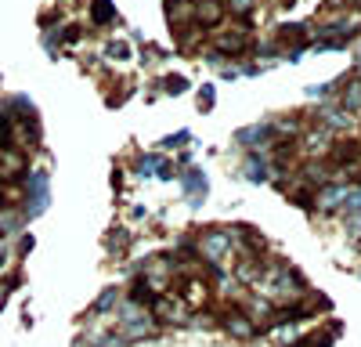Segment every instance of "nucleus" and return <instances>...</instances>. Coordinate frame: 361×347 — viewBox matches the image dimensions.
<instances>
[{
  "label": "nucleus",
  "instance_id": "obj_15",
  "mask_svg": "<svg viewBox=\"0 0 361 347\" xmlns=\"http://www.w3.org/2000/svg\"><path fill=\"white\" fill-rule=\"evenodd\" d=\"M112 300H116V289H105V293L98 297V304H94V311H105V308H112Z\"/></svg>",
  "mask_w": 361,
  "mask_h": 347
},
{
  "label": "nucleus",
  "instance_id": "obj_9",
  "mask_svg": "<svg viewBox=\"0 0 361 347\" xmlns=\"http://www.w3.org/2000/svg\"><path fill=\"white\" fill-rule=\"evenodd\" d=\"M217 47L221 51H231V54L243 51L246 47V33H224V37H217Z\"/></svg>",
  "mask_w": 361,
  "mask_h": 347
},
{
  "label": "nucleus",
  "instance_id": "obj_16",
  "mask_svg": "<svg viewBox=\"0 0 361 347\" xmlns=\"http://www.w3.org/2000/svg\"><path fill=\"white\" fill-rule=\"evenodd\" d=\"M188 138H192L188 130H177V134H173V138H166L163 145H166V149H173V145H180V141H188Z\"/></svg>",
  "mask_w": 361,
  "mask_h": 347
},
{
  "label": "nucleus",
  "instance_id": "obj_10",
  "mask_svg": "<svg viewBox=\"0 0 361 347\" xmlns=\"http://www.w3.org/2000/svg\"><path fill=\"white\" fill-rule=\"evenodd\" d=\"M246 178H250V181H264V178H267V163L257 159V156H250V159H246Z\"/></svg>",
  "mask_w": 361,
  "mask_h": 347
},
{
  "label": "nucleus",
  "instance_id": "obj_7",
  "mask_svg": "<svg viewBox=\"0 0 361 347\" xmlns=\"http://www.w3.org/2000/svg\"><path fill=\"white\" fill-rule=\"evenodd\" d=\"M221 15H224L221 0H202V4L195 8V18H199L202 25H217V22H221Z\"/></svg>",
  "mask_w": 361,
  "mask_h": 347
},
{
  "label": "nucleus",
  "instance_id": "obj_3",
  "mask_svg": "<svg viewBox=\"0 0 361 347\" xmlns=\"http://www.w3.org/2000/svg\"><path fill=\"white\" fill-rule=\"evenodd\" d=\"M47 199H51V192H47V174L44 170H37V174H29V217H37V214H44L47 210Z\"/></svg>",
  "mask_w": 361,
  "mask_h": 347
},
{
  "label": "nucleus",
  "instance_id": "obj_6",
  "mask_svg": "<svg viewBox=\"0 0 361 347\" xmlns=\"http://www.w3.org/2000/svg\"><path fill=\"white\" fill-rule=\"evenodd\" d=\"M271 134H275V127H271V123H257V127L238 130V134H235V141H238V145H246V149H257V145H264Z\"/></svg>",
  "mask_w": 361,
  "mask_h": 347
},
{
  "label": "nucleus",
  "instance_id": "obj_8",
  "mask_svg": "<svg viewBox=\"0 0 361 347\" xmlns=\"http://www.w3.org/2000/svg\"><path fill=\"white\" fill-rule=\"evenodd\" d=\"M314 199H318V207H322V210H333V207H340V202L347 199V188H343V185H336V188H325V192H318Z\"/></svg>",
  "mask_w": 361,
  "mask_h": 347
},
{
  "label": "nucleus",
  "instance_id": "obj_5",
  "mask_svg": "<svg viewBox=\"0 0 361 347\" xmlns=\"http://www.w3.org/2000/svg\"><path fill=\"white\" fill-rule=\"evenodd\" d=\"M180 185H185L192 207H199V202L206 199V174L202 170H185V174H180Z\"/></svg>",
  "mask_w": 361,
  "mask_h": 347
},
{
  "label": "nucleus",
  "instance_id": "obj_12",
  "mask_svg": "<svg viewBox=\"0 0 361 347\" xmlns=\"http://www.w3.org/2000/svg\"><path fill=\"white\" fill-rule=\"evenodd\" d=\"M22 170V159L15 156V152H4L0 156V174H18Z\"/></svg>",
  "mask_w": 361,
  "mask_h": 347
},
{
  "label": "nucleus",
  "instance_id": "obj_19",
  "mask_svg": "<svg viewBox=\"0 0 361 347\" xmlns=\"http://www.w3.org/2000/svg\"><path fill=\"white\" fill-rule=\"evenodd\" d=\"M199 105H206V109H209V105H214V91H209V87H206V91L199 95Z\"/></svg>",
  "mask_w": 361,
  "mask_h": 347
},
{
  "label": "nucleus",
  "instance_id": "obj_2",
  "mask_svg": "<svg viewBox=\"0 0 361 347\" xmlns=\"http://www.w3.org/2000/svg\"><path fill=\"white\" fill-rule=\"evenodd\" d=\"M231 246H235V236L231 231H206V236L199 239V253L209 260V264H221V260L231 253Z\"/></svg>",
  "mask_w": 361,
  "mask_h": 347
},
{
  "label": "nucleus",
  "instance_id": "obj_17",
  "mask_svg": "<svg viewBox=\"0 0 361 347\" xmlns=\"http://www.w3.org/2000/svg\"><path fill=\"white\" fill-rule=\"evenodd\" d=\"M8 134H11V127H8V116H0V149L8 145Z\"/></svg>",
  "mask_w": 361,
  "mask_h": 347
},
{
  "label": "nucleus",
  "instance_id": "obj_13",
  "mask_svg": "<svg viewBox=\"0 0 361 347\" xmlns=\"http://www.w3.org/2000/svg\"><path fill=\"white\" fill-rule=\"evenodd\" d=\"M228 8H231V15H238V18H246V15L253 11V0H228Z\"/></svg>",
  "mask_w": 361,
  "mask_h": 347
},
{
  "label": "nucleus",
  "instance_id": "obj_4",
  "mask_svg": "<svg viewBox=\"0 0 361 347\" xmlns=\"http://www.w3.org/2000/svg\"><path fill=\"white\" fill-rule=\"evenodd\" d=\"M224 329L231 336H238V340H250L257 333V322H253V315H246V311H228L224 315Z\"/></svg>",
  "mask_w": 361,
  "mask_h": 347
},
{
  "label": "nucleus",
  "instance_id": "obj_18",
  "mask_svg": "<svg viewBox=\"0 0 361 347\" xmlns=\"http://www.w3.org/2000/svg\"><path fill=\"white\" fill-rule=\"evenodd\" d=\"M343 102H347V105H361V87H354V91H350Z\"/></svg>",
  "mask_w": 361,
  "mask_h": 347
},
{
  "label": "nucleus",
  "instance_id": "obj_11",
  "mask_svg": "<svg viewBox=\"0 0 361 347\" xmlns=\"http://www.w3.org/2000/svg\"><path fill=\"white\" fill-rule=\"evenodd\" d=\"M90 15H94V22H112V18H116L112 4H105V0H94V8H90Z\"/></svg>",
  "mask_w": 361,
  "mask_h": 347
},
{
  "label": "nucleus",
  "instance_id": "obj_14",
  "mask_svg": "<svg viewBox=\"0 0 361 347\" xmlns=\"http://www.w3.org/2000/svg\"><path fill=\"white\" fill-rule=\"evenodd\" d=\"M163 87H166L170 95H180V91H185V87H188V80H185V76H170V80H166Z\"/></svg>",
  "mask_w": 361,
  "mask_h": 347
},
{
  "label": "nucleus",
  "instance_id": "obj_1",
  "mask_svg": "<svg viewBox=\"0 0 361 347\" xmlns=\"http://www.w3.org/2000/svg\"><path fill=\"white\" fill-rule=\"evenodd\" d=\"M257 289L275 300V304H296L300 297L307 293L304 279H300L289 264H282V260H271V264H260V275H257Z\"/></svg>",
  "mask_w": 361,
  "mask_h": 347
}]
</instances>
